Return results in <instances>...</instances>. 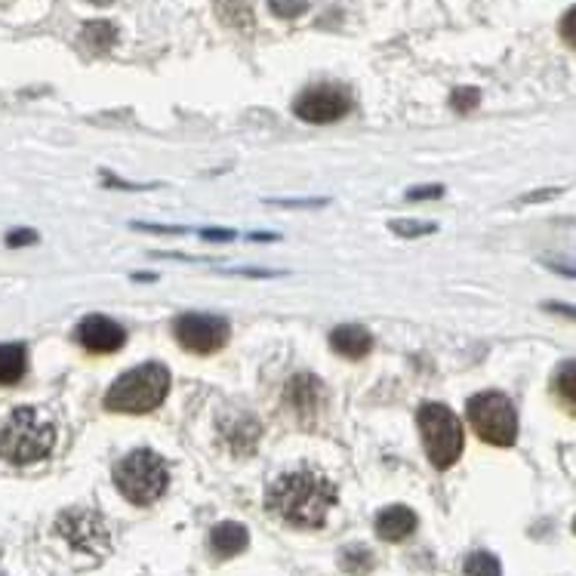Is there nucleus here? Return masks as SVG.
<instances>
[{
  "label": "nucleus",
  "instance_id": "9",
  "mask_svg": "<svg viewBox=\"0 0 576 576\" xmlns=\"http://www.w3.org/2000/svg\"><path fill=\"white\" fill-rule=\"evenodd\" d=\"M349 108H352V96L336 84L309 87L293 102V114L309 124H333V121L345 118Z\"/></svg>",
  "mask_w": 576,
  "mask_h": 576
},
{
  "label": "nucleus",
  "instance_id": "12",
  "mask_svg": "<svg viewBox=\"0 0 576 576\" xmlns=\"http://www.w3.org/2000/svg\"><path fill=\"white\" fill-rule=\"evenodd\" d=\"M330 349L349 361H361L373 352V333L361 324H342L330 333Z\"/></svg>",
  "mask_w": 576,
  "mask_h": 576
},
{
  "label": "nucleus",
  "instance_id": "20",
  "mask_svg": "<svg viewBox=\"0 0 576 576\" xmlns=\"http://www.w3.org/2000/svg\"><path fill=\"white\" fill-rule=\"evenodd\" d=\"M389 228H392L395 235H401V238H422V235L438 232L435 222H416V219H392Z\"/></svg>",
  "mask_w": 576,
  "mask_h": 576
},
{
  "label": "nucleus",
  "instance_id": "17",
  "mask_svg": "<svg viewBox=\"0 0 576 576\" xmlns=\"http://www.w3.org/2000/svg\"><path fill=\"white\" fill-rule=\"evenodd\" d=\"M466 576H503V567H499L496 555L490 552H472L463 564Z\"/></svg>",
  "mask_w": 576,
  "mask_h": 576
},
{
  "label": "nucleus",
  "instance_id": "31",
  "mask_svg": "<svg viewBox=\"0 0 576 576\" xmlns=\"http://www.w3.org/2000/svg\"><path fill=\"white\" fill-rule=\"evenodd\" d=\"M546 312H555V315H561V318L576 321V305H567V302H546Z\"/></svg>",
  "mask_w": 576,
  "mask_h": 576
},
{
  "label": "nucleus",
  "instance_id": "24",
  "mask_svg": "<svg viewBox=\"0 0 576 576\" xmlns=\"http://www.w3.org/2000/svg\"><path fill=\"white\" fill-rule=\"evenodd\" d=\"M444 195V185H419L407 191V201H435Z\"/></svg>",
  "mask_w": 576,
  "mask_h": 576
},
{
  "label": "nucleus",
  "instance_id": "15",
  "mask_svg": "<svg viewBox=\"0 0 576 576\" xmlns=\"http://www.w3.org/2000/svg\"><path fill=\"white\" fill-rule=\"evenodd\" d=\"M28 367V355H25V345L19 342H7L0 345V386H13L25 376Z\"/></svg>",
  "mask_w": 576,
  "mask_h": 576
},
{
  "label": "nucleus",
  "instance_id": "5",
  "mask_svg": "<svg viewBox=\"0 0 576 576\" xmlns=\"http://www.w3.org/2000/svg\"><path fill=\"white\" fill-rule=\"evenodd\" d=\"M416 422H419L422 444H426V453H429V463L441 472L456 466V459L463 456V447H466V432L459 416L447 404H422L416 413Z\"/></svg>",
  "mask_w": 576,
  "mask_h": 576
},
{
  "label": "nucleus",
  "instance_id": "29",
  "mask_svg": "<svg viewBox=\"0 0 576 576\" xmlns=\"http://www.w3.org/2000/svg\"><path fill=\"white\" fill-rule=\"evenodd\" d=\"M561 195V188H546V191H530V195L521 198V204H543V201H552Z\"/></svg>",
  "mask_w": 576,
  "mask_h": 576
},
{
  "label": "nucleus",
  "instance_id": "4",
  "mask_svg": "<svg viewBox=\"0 0 576 576\" xmlns=\"http://www.w3.org/2000/svg\"><path fill=\"white\" fill-rule=\"evenodd\" d=\"M114 484H118L124 499L133 506L158 503L170 484L164 456H158L155 450H145V447L127 453L118 463V469H114Z\"/></svg>",
  "mask_w": 576,
  "mask_h": 576
},
{
  "label": "nucleus",
  "instance_id": "13",
  "mask_svg": "<svg viewBox=\"0 0 576 576\" xmlns=\"http://www.w3.org/2000/svg\"><path fill=\"white\" fill-rule=\"evenodd\" d=\"M416 512L407 506H389L376 515V536L386 543H404L407 536L416 530Z\"/></svg>",
  "mask_w": 576,
  "mask_h": 576
},
{
  "label": "nucleus",
  "instance_id": "11",
  "mask_svg": "<svg viewBox=\"0 0 576 576\" xmlns=\"http://www.w3.org/2000/svg\"><path fill=\"white\" fill-rule=\"evenodd\" d=\"M284 401H287V407H290L302 422L315 419V413L321 410V401H324V386H321V379L312 376V373H296V376L287 382Z\"/></svg>",
  "mask_w": 576,
  "mask_h": 576
},
{
  "label": "nucleus",
  "instance_id": "22",
  "mask_svg": "<svg viewBox=\"0 0 576 576\" xmlns=\"http://www.w3.org/2000/svg\"><path fill=\"white\" fill-rule=\"evenodd\" d=\"M268 10H272L278 19H299L305 10H309V0H268Z\"/></svg>",
  "mask_w": 576,
  "mask_h": 576
},
{
  "label": "nucleus",
  "instance_id": "27",
  "mask_svg": "<svg viewBox=\"0 0 576 576\" xmlns=\"http://www.w3.org/2000/svg\"><path fill=\"white\" fill-rule=\"evenodd\" d=\"M34 241H37V232H31V228H19V232L7 235V247H28Z\"/></svg>",
  "mask_w": 576,
  "mask_h": 576
},
{
  "label": "nucleus",
  "instance_id": "2",
  "mask_svg": "<svg viewBox=\"0 0 576 576\" xmlns=\"http://www.w3.org/2000/svg\"><path fill=\"white\" fill-rule=\"evenodd\" d=\"M56 444L53 419L34 407H19L0 426V459L13 466H28L44 459Z\"/></svg>",
  "mask_w": 576,
  "mask_h": 576
},
{
  "label": "nucleus",
  "instance_id": "28",
  "mask_svg": "<svg viewBox=\"0 0 576 576\" xmlns=\"http://www.w3.org/2000/svg\"><path fill=\"white\" fill-rule=\"evenodd\" d=\"M133 228H142V232H161V235H182V225H151V222H133Z\"/></svg>",
  "mask_w": 576,
  "mask_h": 576
},
{
  "label": "nucleus",
  "instance_id": "32",
  "mask_svg": "<svg viewBox=\"0 0 576 576\" xmlns=\"http://www.w3.org/2000/svg\"><path fill=\"white\" fill-rule=\"evenodd\" d=\"M228 275H247V278H275L278 272H259V268H228Z\"/></svg>",
  "mask_w": 576,
  "mask_h": 576
},
{
  "label": "nucleus",
  "instance_id": "1",
  "mask_svg": "<svg viewBox=\"0 0 576 576\" xmlns=\"http://www.w3.org/2000/svg\"><path fill=\"white\" fill-rule=\"evenodd\" d=\"M336 499H339V490L327 475L315 469H299V472L281 475L268 487L265 503H268V512L278 515L281 521L299 530H318L324 527Z\"/></svg>",
  "mask_w": 576,
  "mask_h": 576
},
{
  "label": "nucleus",
  "instance_id": "6",
  "mask_svg": "<svg viewBox=\"0 0 576 576\" xmlns=\"http://www.w3.org/2000/svg\"><path fill=\"white\" fill-rule=\"evenodd\" d=\"M475 435L493 447H512L518 441V410L503 392H481L466 404Z\"/></svg>",
  "mask_w": 576,
  "mask_h": 576
},
{
  "label": "nucleus",
  "instance_id": "16",
  "mask_svg": "<svg viewBox=\"0 0 576 576\" xmlns=\"http://www.w3.org/2000/svg\"><path fill=\"white\" fill-rule=\"evenodd\" d=\"M81 41L93 50V53H108L114 47V41H118V28H114L111 22L105 19H96V22H87L81 28Z\"/></svg>",
  "mask_w": 576,
  "mask_h": 576
},
{
  "label": "nucleus",
  "instance_id": "23",
  "mask_svg": "<svg viewBox=\"0 0 576 576\" xmlns=\"http://www.w3.org/2000/svg\"><path fill=\"white\" fill-rule=\"evenodd\" d=\"M268 204H275V207H287V210H296V207L312 210V207H327L330 201H327V198H275V201H268Z\"/></svg>",
  "mask_w": 576,
  "mask_h": 576
},
{
  "label": "nucleus",
  "instance_id": "21",
  "mask_svg": "<svg viewBox=\"0 0 576 576\" xmlns=\"http://www.w3.org/2000/svg\"><path fill=\"white\" fill-rule=\"evenodd\" d=\"M478 105H481V90H475V87H459V90H453V96H450V108L459 111V114H469V111H475Z\"/></svg>",
  "mask_w": 576,
  "mask_h": 576
},
{
  "label": "nucleus",
  "instance_id": "3",
  "mask_svg": "<svg viewBox=\"0 0 576 576\" xmlns=\"http://www.w3.org/2000/svg\"><path fill=\"white\" fill-rule=\"evenodd\" d=\"M170 392V370L164 364H142L114 379L102 404L111 413H151Z\"/></svg>",
  "mask_w": 576,
  "mask_h": 576
},
{
  "label": "nucleus",
  "instance_id": "33",
  "mask_svg": "<svg viewBox=\"0 0 576 576\" xmlns=\"http://www.w3.org/2000/svg\"><path fill=\"white\" fill-rule=\"evenodd\" d=\"M250 241H268V244H272V241H281L278 235H250Z\"/></svg>",
  "mask_w": 576,
  "mask_h": 576
},
{
  "label": "nucleus",
  "instance_id": "8",
  "mask_svg": "<svg viewBox=\"0 0 576 576\" xmlns=\"http://www.w3.org/2000/svg\"><path fill=\"white\" fill-rule=\"evenodd\" d=\"M56 533L65 536V540L78 549V552H90V555H105L111 546L108 527L102 521L99 512L90 509H68L59 515L56 521Z\"/></svg>",
  "mask_w": 576,
  "mask_h": 576
},
{
  "label": "nucleus",
  "instance_id": "35",
  "mask_svg": "<svg viewBox=\"0 0 576 576\" xmlns=\"http://www.w3.org/2000/svg\"><path fill=\"white\" fill-rule=\"evenodd\" d=\"M573 533H576V518H573Z\"/></svg>",
  "mask_w": 576,
  "mask_h": 576
},
{
  "label": "nucleus",
  "instance_id": "19",
  "mask_svg": "<svg viewBox=\"0 0 576 576\" xmlns=\"http://www.w3.org/2000/svg\"><path fill=\"white\" fill-rule=\"evenodd\" d=\"M342 567L349 573H355V576H364V573L373 570V552L364 549V546H349L342 552Z\"/></svg>",
  "mask_w": 576,
  "mask_h": 576
},
{
  "label": "nucleus",
  "instance_id": "18",
  "mask_svg": "<svg viewBox=\"0 0 576 576\" xmlns=\"http://www.w3.org/2000/svg\"><path fill=\"white\" fill-rule=\"evenodd\" d=\"M555 392L561 395V401L576 407V361H567L555 370Z\"/></svg>",
  "mask_w": 576,
  "mask_h": 576
},
{
  "label": "nucleus",
  "instance_id": "25",
  "mask_svg": "<svg viewBox=\"0 0 576 576\" xmlns=\"http://www.w3.org/2000/svg\"><path fill=\"white\" fill-rule=\"evenodd\" d=\"M561 37L576 50V7H570L561 19Z\"/></svg>",
  "mask_w": 576,
  "mask_h": 576
},
{
  "label": "nucleus",
  "instance_id": "10",
  "mask_svg": "<svg viewBox=\"0 0 576 576\" xmlns=\"http://www.w3.org/2000/svg\"><path fill=\"white\" fill-rule=\"evenodd\" d=\"M74 339H78L87 352L93 355H111L124 349L127 342V333L118 321H111L105 315H90L78 324V330H74Z\"/></svg>",
  "mask_w": 576,
  "mask_h": 576
},
{
  "label": "nucleus",
  "instance_id": "30",
  "mask_svg": "<svg viewBox=\"0 0 576 576\" xmlns=\"http://www.w3.org/2000/svg\"><path fill=\"white\" fill-rule=\"evenodd\" d=\"M546 265L552 268V272H558V275H570V278H576V265H573L570 259H546Z\"/></svg>",
  "mask_w": 576,
  "mask_h": 576
},
{
  "label": "nucleus",
  "instance_id": "7",
  "mask_svg": "<svg viewBox=\"0 0 576 576\" xmlns=\"http://www.w3.org/2000/svg\"><path fill=\"white\" fill-rule=\"evenodd\" d=\"M173 336L191 355H213L232 336V327H228L225 318L219 315H201V312H188L179 315L173 321Z\"/></svg>",
  "mask_w": 576,
  "mask_h": 576
},
{
  "label": "nucleus",
  "instance_id": "34",
  "mask_svg": "<svg viewBox=\"0 0 576 576\" xmlns=\"http://www.w3.org/2000/svg\"><path fill=\"white\" fill-rule=\"evenodd\" d=\"M90 4H96V7H108V4H114V0H90Z\"/></svg>",
  "mask_w": 576,
  "mask_h": 576
},
{
  "label": "nucleus",
  "instance_id": "26",
  "mask_svg": "<svg viewBox=\"0 0 576 576\" xmlns=\"http://www.w3.org/2000/svg\"><path fill=\"white\" fill-rule=\"evenodd\" d=\"M201 238L204 241H216V244H228V241L238 238V232H232V228H204Z\"/></svg>",
  "mask_w": 576,
  "mask_h": 576
},
{
  "label": "nucleus",
  "instance_id": "14",
  "mask_svg": "<svg viewBox=\"0 0 576 576\" xmlns=\"http://www.w3.org/2000/svg\"><path fill=\"white\" fill-rule=\"evenodd\" d=\"M247 543H250V533L238 521H222L210 530V549L216 558H235L247 549Z\"/></svg>",
  "mask_w": 576,
  "mask_h": 576
}]
</instances>
